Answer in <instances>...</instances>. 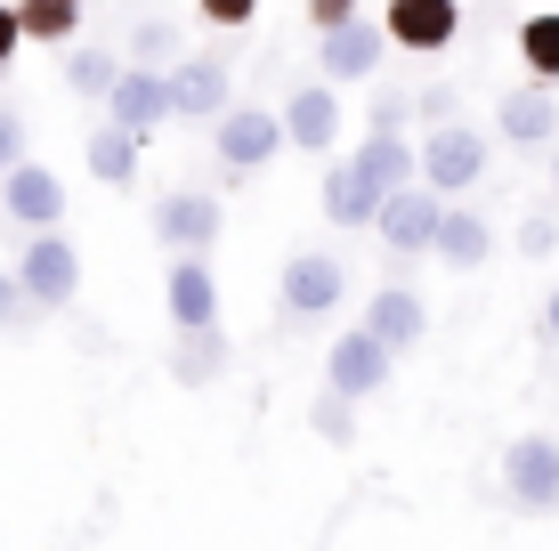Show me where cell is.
<instances>
[{"label":"cell","mask_w":559,"mask_h":551,"mask_svg":"<svg viewBox=\"0 0 559 551\" xmlns=\"http://www.w3.org/2000/svg\"><path fill=\"white\" fill-rule=\"evenodd\" d=\"M211 146H219L227 179H252V170H267L284 146H293V130H284L276 106H227L219 122H211Z\"/></svg>","instance_id":"6da1fadb"},{"label":"cell","mask_w":559,"mask_h":551,"mask_svg":"<svg viewBox=\"0 0 559 551\" xmlns=\"http://www.w3.org/2000/svg\"><path fill=\"white\" fill-rule=\"evenodd\" d=\"M16 276H25L33 309H73V300H82V252H73V236H57V227H33L25 236Z\"/></svg>","instance_id":"7a4b0ae2"},{"label":"cell","mask_w":559,"mask_h":551,"mask_svg":"<svg viewBox=\"0 0 559 551\" xmlns=\"http://www.w3.org/2000/svg\"><path fill=\"white\" fill-rule=\"evenodd\" d=\"M503 495L519 511H559V439L551 430H519L503 446Z\"/></svg>","instance_id":"3957f363"},{"label":"cell","mask_w":559,"mask_h":551,"mask_svg":"<svg viewBox=\"0 0 559 551\" xmlns=\"http://www.w3.org/2000/svg\"><path fill=\"white\" fill-rule=\"evenodd\" d=\"M421 179H430L438 195H471V187L487 179V130L438 122L430 139H421Z\"/></svg>","instance_id":"277c9868"},{"label":"cell","mask_w":559,"mask_h":551,"mask_svg":"<svg viewBox=\"0 0 559 551\" xmlns=\"http://www.w3.org/2000/svg\"><path fill=\"white\" fill-rule=\"evenodd\" d=\"M438 227H447V195H438L430 179L397 187V195L381 203V243H390L397 260H421V252H438Z\"/></svg>","instance_id":"5b68a950"},{"label":"cell","mask_w":559,"mask_h":551,"mask_svg":"<svg viewBox=\"0 0 559 551\" xmlns=\"http://www.w3.org/2000/svg\"><path fill=\"white\" fill-rule=\"evenodd\" d=\"M227 106H236V82H227L219 49H195V57L170 65V113H179V122H219Z\"/></svg>","instance_id":"8992f818"},{"label":"cell","mask_w":559,"mask_h":551,"mask_svg":"<svg viewBox=\"0 0 559 551\" xmlns=\"http://www.w3.org/2000/svg\"><path fill=\"white\" fill-rule=\"evenodd\" d=\"M381 33H390V49L438 57L462 33V0H381Z\"/></svg>","instance_id":"52a82bcc"},{"label":"cell","mask_w":559,"mask_h":551,"mask_svg":"<svg viewBox=\"0 0 559 551\" xmlns=\"http://www.w3.org/2000/svg\"><path fill=\"white\" fill-rule=\"evenodd\" d=\"M154 236H163L170 252H211V243L227 236V212H219V195H203V187H170V195L154 203Z\"/></svg>","instance_id":"ba28073f"},{"label":"cell","mask_w":559,"mask_h":551,"mask_svg":"<svg viewBox=\"0 0 559 551\" xmlns=\"http://www.w3.org/2000/svg\"><path fill=\"white\" fill-rule=\"evenodd\" d=\"M341 300H349V268H341L333 252H293L284 260V316H333Z\"/></svg>","instance_id":"9c48e42d"},{"label":"cell","mask_w":559,"mask_h":551,"mask_svg":"<svg viewBox=\"0 0 559 551\" xmlns=\"http://www.w3.org/2000/svg\"><path fill=\"white\" fill-rule=\"evenodd\" d=\"M390 366H397V349L357 325V333H341L333 349H324V390H341V397H373L381 382H390Z\"/></svg>","instance_id":"30bf717a"},{"label":"cell","mask_w":559,"mask_h":551,"mask_svg":"<svg viewBox=\"0 0 559 551\" xmlns=\"http://www.w3.org/2000/svg\"><path fill=\"white\" fill-rule=\"evenodd\" d=\"M324 219L333 227H381V203H390V187L373 179V170H365L357 155H341L333 170H324Z\"/></svg>","instance_id":"8fae6325"},{"label":"cell","mask_w":559,"mask_h":551,"mask_svg":"<svg viewBox=\"0 0 559 551\" xmlns=\"http://www.w3.org/2000/svg\"><path fill=\"white\" fill-rule=\"evenodd\" d=\"M163 309H170V325H179V333L219 325V276H211V260H203V252H179V260H170V276H163Z\"/></svg>","instance_id":"7c38bea8"},{"label":"cell","mask_w":559,"mask_h":551,"mask_svg":"<svg viewBox=\"0 0 559 551\" xmlns=\"http://www.w3.org/2000/svg\"><path fill=\"white\" fill-rule=\"evenodd\" d=\"M381 57H390V33L357 16V25H341V33H324V41H317V73L349 89V82H373V73H381Z\"/></svg>","instance_id":"4fadbf2b"},{"label":"cell","mask_w":559,"mask_h":551,"mask_svg":"<svg viewBox=\"0 0 559 551\" xmlns=\"http://www.w3.org/2000/svg\"><path fill=\"white\" fill-rule=\"evenodd\" d=\"M357 325L373 340H390L397 357H414L421 340H430V309H421V292H406V284H381V292L357 309Z\"/></svg>","instance_id":"5bb4252c"},{"label":"cell","mask_w":559,"mask_h":551,"mask_svg":"<svg viewBox=\"0 0 559 551\" xmlns=\"http://www.w3.org/2000/svg\"><path fill=\"white\" fill-rule=\"evenodd\" d=\"M0 212H9V227H57V219H66V187H57V170H41L25 155L9 179H0Z\"/></svg>","instance_id":"9a60e30c"},{"label":"cell","mask_w":559,"mask_h":551,"mask_svg":"<svg viewBox=\"0 0 559 551\" xmlns=\"http://www.w3.org/2000/svg\"><path fill=\"white\" fill-rule=\"evenodd\" d=\"M341 82H300L293 98H284V130H293L300 155H333L341 146Z\"/></svg>","instance_id":"2e32d148"},{"label":"cell","mask_w":559,"mask_h":551,"mask_svg":"<svg viewBox=\"0 0 559 551\" xmlns=\"http://www.w3.org/2000/svg\"><path fill=\"white\" fill-rule=\"evenodd\" d=\"M98 113H114L122 130L154 139V130H163V113H170V73H154V65H130L122 82H114V98H106Z\"/></svg>","instance_id":"e0dca14e"},{"label":"cell","mask_w":559,"mask_h":551,"mask_svg":"<svg viewBox=\"0 0 559 551\" xmlns=\"http://www.w3.org/2000/svg\"><path fill=\"white\" fill-rule=\"evenodd\" d=\"M495 130H503L511 146H559V89L551 82L511 89V98L495 106Z\"/></svg>","instance_id":"ac0fdd59"},{"label":"cell","mask_w":559,"mask_h":551,"mask_svg":"<svg viewBox=\"0 0 559 551\" xmlns=\"http://www.w3.org/2000/svg\"><path fill=\"white\" fill-rule=\"evenodd\" d=\"M227 366H236L227 325H195V333H179V349H170V382H179V390H211Z\"/></svg>","instance_id":"d6986e66"},{"label":"cell","mask_w":559,"mask_h":551,"mask_svg":"<svg viewBox=\"0 0 559 551\" xmlns=\"http://www.w3.org/2000/svg\"><path fill=\"white\" fill-rule=\"evenodd\" d=\"M487 252H495V227L478 219V212H462V203H447V227H438V252L430 260H447V268H487Z\"/></svg>","instance_id":"ffe728a7"},{"label":"cell","mask_w":559,"mask_h":551,"mask_svg":"<svg viewBox=\"0 0 559 551\" xmlns=\"http://www.w3.org/2000/svg\"><path fill=\"white\" fill-rule=\"evenodd\" d=\"M139 130H122V122H114V113H98V130H90V170H98V179L106 187H130V179H139Z\"/></svg>","instance_id":"44dd1931"},{"label":"cell","mask_w":559,"mask_h":551,"mask_svg":"<svg viewBox=\"0 0 559 551\" xmlns=\"http://www.w3.org/2000/svg\"><path fill=\"white\" fill-rule=\"evenodd\" d=\"M16 16H25V41H41V49H73V41H82L90 0H16Z\"/></svg>","instance_id":"7402d4cb"},{"label":"cell","mask_w":559,"mask_h":551,"mask_svg":"<svg viewBox=\"0 0 559 551\" xmlns=\"http://www.w3.org/2000/svg\"><path fill=\"white\" fill-rule=\"evenodd\" d=\"M122 73H130V65H122L114 49H98V41H73V49H66V89H73V98H98V106H106Z\"/></svg>","instance_id":"603a6c76"},{"label":"cell","mask_w":559,"mask_h":551,"mask_svg":"<svg viewBox=\"0 0 559 551\" xmlns=\"http://www.w3.org/2000/svg\"><path fill=\"white\" fill-rule=\"evenodd\" d=\"M519 65H527V82H551L559 89V9L519 16Z\"/></svg>","instance_id":"cb8c5ba5"},{"label":"cell","mask_w":559,"mask_h":551,"mask_svg":"<svg viewBox=\"0 0 559 551\" xmlns=\"http://www.w3.org/2000/svg\"><path fill=\"white\" fill-rule=\"evenodd\" d=\"M130 65L170 73L179 65V25H170V16H139V25H130Z\"/></svg>","instance_id":"d4e9b609"},{"label":"cell","mask_w":559,"mask_h":551,"mask_svg":"<svg viewBox=\"0 0 559 551\" xmlns=\"http://www.w3.org/2000/svg\"><path fill=\"white\" fill-rule=\"evenodd\" d=\"M308 430H317L324 446H357V397H341V390H324L317 406H308Z\"/></svg>","instance_id":"484cf974"},{"label":"cell","mask_w":559,"mask_h":551,"mask_svg":"<svg viewBox=\"0 0 559 551\" xmlns=\"http://www.w3.org/2000/svg\"><path fill=\"white\" fill-rule=\"evenodd\" d=\"M511 243H519V260H551L559 252V212H527Z\"/></svg>","instance_id":"4316f807"},{"label":"cell","mask_w":559,"mask_h":551,"mask_svg":"<svg viewBox=\"0 0 559 551\" xmlns=\"http://www.w3.org/2000/svg\"><path fill=\"white\" fill-rule=\"evenodd\" d=\"M16 163H25V106L0 98V179H9Z\"/></svg>","instance_id":"83f0119b"},{"label":"cell","mask_w":559,"mask_h":551,"mask_svg":"<svg viewBox=\"0 0 559 551\" xmlns=\"http://www.w3.org/2000/svg\"><path fill=\"white\" fill-rule=\"evenodd\" d=\"M195 16H203L211 33H243L260 16V0H195Z\"/></svg>","instance_id":"f1b7e54d"},{"label":"cell","mask_w":559,"mask_h":551,"mask_svg":"<svg viewBox=\"0 0 559 551\" xmlns=\"http://www.w3.org/2000/svg\"><path fill=\"white\" fill-rule=\"evenodd\" d=\"M414 113H421V106L406 98V89H381V98H373V106H365V130H406V122H414Z\"/></svg>","instance_id":"f546056e"},{"label":"cell","mask_w":559,"mask_h":551,"mask_svg":"<svg viewBox=\"0 0 559 551\" xmlns=\"http://www.w3.org/2000/svg\"><path fill=\"white\" fill-rule=\"evenodd\" d=\"M33 316V292H25V276L16 268H0V333H16Z\"/></svg>","instance_id":"4dcf8cb0"},{"label":"cell","mask_w":559,"mask_h":551,"mask_svg":"<svg viewBox=\"0 0 559 551\" xmlns=\"http://www.w3.org/2000/svg\"><path fill=\"white\" fill-rule=\"evenodd\" d=\"M341 25H357V0H308V33H341Z\"/></svg>","instance_id":"1f68e13d"},{"label":"cell","mask_w":559,"mask_h":551,"mask_svg":"<svg viewBox=\"0 0 559 551\" xmlns=\"http://www.w3.org/2000/svg\"><path fill=\"white\" fill-rule=\"evenodd\" d=\"M25 49V16H16V0H0V65Z\"/></svg>","instance_id":"d6a6232c"},{"label":"cell","mask_w":559,"mask_h":551,"mask_svg":"<svg viewBox=\"0 0 559 551\" xmlns=\"http://www.w3.org/2000/svg\"><path fill=\"white\" fill-rule=\"evenodd\" d=\"M414 106H421V122H430V130H438V122H454V89H421Z\"/></svg>","instance_id":"836d02e7"},{"label":"cell","mask_w":559,"mask_h":551,"mask_svg":"<svg viewBox=\"0 0 559 551\" xmlns=\"http://www.w3.org/2000/svg\"><path fill=\"white\" fill-rule=\"evenodd\" d=\"M535 333H544L551 349H559V284H551V300H544V309H535Z\"/></svg>","instance_id":"e575fe53"},{"label":"cell","mask_w":559,"mask_h":551,"mask_svg":"<svg viewBox=\"0 0 559 551\" xmlns=\"http://www.w3.org/2000/svg\"><path fill=\"white\" fill-rule=\"evenodd\" d=\"M551 195H559V146H551Z\"/></svg>","instance_id":"d590c367"},{"label":"cell","mask_w":559,"mask_h":551,"mask_svg":"<svg viewBox=\"0 0 559 551\" xmlns=\"http://www.w3.org/2000/svg\"><path fill=\"white\" fill-rule=\"evenodd\" d=\"M0 227H9V212H0Z\"/></svg>","instance_id":"8d00e7d4"}]
</instances>
